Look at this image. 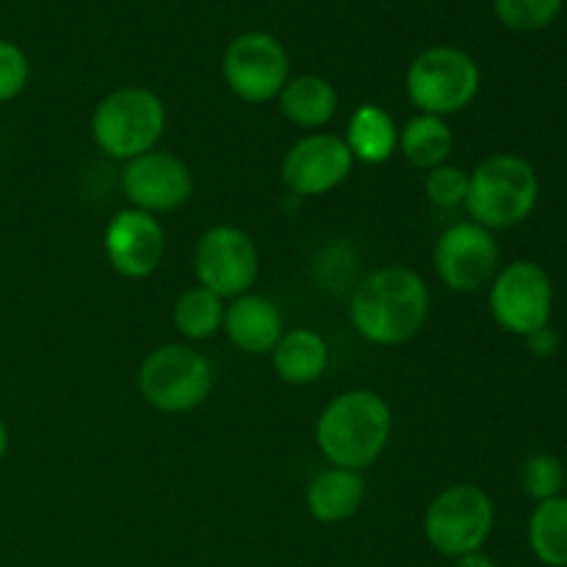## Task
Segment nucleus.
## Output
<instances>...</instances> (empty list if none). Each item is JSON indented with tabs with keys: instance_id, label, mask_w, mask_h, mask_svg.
I'll use <instances>...</instances> for the list:
<instances>
[{
	"instance_id": "1",
	"label": "nucleus",
	"mask_w": 567,
	"mask_h": 567,
	"mask_svg": "<svg viewBox=\"0 0 567 567\" xmlns=\"http://www.w3.org/2000/svg\"><path fill=\"white\" fill-rule=\"evenodd\" d=\"M430 302V286L419 271L402 264L380 266L354 286L349 321L369 343L399 347L424 330Z\"/></svg>"
},
{
	"instance_id": "2",
	"label": "nucleus",
	"mask_w": 567,
	"mask_h": 567,
	"mask_svg": "<svg viewBox=\"0 0 567 567\" xmlns=\"http://www.w3.org/2000/svg\"><path fill=\"white\" fill-rule=\"evenodd\" d=\"M393 435L391 404L374 391L338 393L319 415L316 443L336 468L363 471L374 465Z\"/></svg>"
},
{
	"instance_id": "3",
	"label": "nucleus",
	"mask_w": 567,
	"mask_h": 567,
	"mask_svg": "<svg viewBox=\"0 0 567 567\" xmlns=\"http://www.w3.org/2000/svg\"><path fill=\"white\" fill-rule=\"evenodd\" d=\"M540 199L537 169L518 153H493L468 172L471 221L485 230H509L524 225Z\"/></svg>"
},
{
	"instance_id": "4",
	"label": "nucleus",
	"mask_w": 567,
	"mask_h": 567,
	"mask_svg": "<svg viewBox=\"0 0 567 567\" xmlns=\"http://www.w3.org/2000/svg\"><path fill=\"white\" fill-rule=\"evenodd\" d=\"M166 127V105L144 86H120L92 114V138L109 158L127 161L155 150Z\"/></svg>"
},
{
	"instance_id": "5",
	"label": "nucleus",
	"mask_w": 567,
	"mask_h": 567,
	"mask_svg": "<svg viewBox=\"0 0 567 567\" xmlns=\"http://www.w3.org/2000/svg\"><path fill=\"white\" fill-rule=\"evenodd\" d=\"M410 103L419 114L452 116L468 109L482 89V70L471 53L454 44H435L415 55L404 78Z\"/></svg>"
},
{
	"instance_id": "6",
	"label": "nucleus",
	"mask_w": 567,
	"mask_h": 567,
	"mask_svg": "<svg viewBox=\"0 0 567 567\" xmlns=\"http://www.w3.org/2000/svg\"><path fill=\"white\" fill-rule=\"evenodd\" d=\"M138 391L158 413H192L214 391V365L188 343H164L142 360Z\"/></svg>"
},
{
	"instance_id": "7",
	"label": "nucleus",
	"mask_w": 567,
	"mask_h": 567,
	"mask_svg": "<svg viewBox=\"0 0 567 567\" xmlns=\"http://www.w3.org/2000/svg\"><path fill=\"white\" fill-rule=\"evenodd\" d=\"M496 526V504L480 485L460 482L430 502L424 515V535L432 551L460 559L485 548Z\"/></svg>"
},
{
	"instance_id": "8",
	"label": "nucleus",
	"mask_w": 567,
	"mask_h": 567,
	"mask_svg": "<svg viewBox=\"0 0 567 567\" xmlns=\"http://www.w3.org/2000/svg\"><path fill=\"white\" fill-rule=\"evenodd\" d=\"M491 313L504 332L529 338L551 324L554 282L535 260H513L491 282Z\"/></svg>"
},
{
	"instance_id": "9",
	"label": "nucleus",
	"mask_w": 567,
	"mask_h": 567,
	"mask_svg": "<svg viewBox=\"0 0 567 567\" xmlns=\"http://www.w3.org/2000/svg\"><path fill=\"white\" fill-rule=\"evenodd\" d=\"M194 275L199 286L221 299L244 297L260 275L258 244L241 227H208L194 247Z\"/></svg>"
},
{
	"instance_id": "10",
	"label": "nucleus",
	"mask_w": 567,
	"mask_h": 567,
	"mask_svg": "<svg viewBox=\"0 0 567 567\" xmlns=\"http://www.w3.org/2000/svg\"><path fill=\"white\" fill-rule=\"evenodd\" d=\"M291 61L277 37L266 31H247L233 39L221 59V75L230 92L244 103H269L280 97L288 83Z\"/></svg>"
},
{
	"instance_id": "11",
	"label": "nucleus",
	"mask_w": 567,
	"mask_h": 567,
	"mask_svg": "<svg viewBox=\"0 0 567 567\" xmlns=\"http://www.w3.org/2000/svg\"><path fill=\"white\" fill-rule=\"evenodd\" d=\"M432 260L441 282L454 293L482 291L502 269L496 238L476 221H457L446 227L437 238Z\"/></svg>"
},
{
	"instance_id": "12",
	"label": "nucleus",
	"mask_w": 567,
	"mask_h": 567,
	"mask_svg": "<svg viewBox=\"0 0 567 567\" xmlns=\"http://www.w3.org/2000/svg\"><path fill=\"white\" fill-rule=\"evenodd\" d=\"M122 192L131 208L147 214H169L183 208L194 192V175L183 158L166 150H150L127 161L122 169Z\"/></svg>"
},
{
	"instance_id": "13",
	"label": "nucleus",
	"mask_w": 567,
	"mask_h": 567,
	"mask_svg": "<svg viewBox=\"0 0 567 567\" xmlns=\"http://www.w3.org/2000/svg\"><path fill=\"white\" fill-rule=\"evenodd\" d=\"M354 158L336 133H308L282 158V183L297 197H321L349 181Z\"/></svg>"
},
{
	"instance_id": "14",
	"label": "nucleus",
	"mask_w": 567,
	"mask_h": 567,
	"mask_svg": "<svg viewBox=\"0 0 567 567\" xmlns=\"http://www.w3.org/2000/svg\"><path fill=\"white\" fill-rule=\"evenodd\" d=\"M103 249L116 275L127 277V280H144L164 260V225L147 210L125 208L105 227Z\"/></svg>"
},
{
	"instance_id": "15",
	"label": "nucleus",
	"mask_w": 567,
	"mask_h": 567,
	"mask_svg": "<svg viewBox=\"0 0 567 567\" xmlns=\"http://www.w3.org/2000/svg\"><path fill=\"white\" fill-rule=\"evenodd\" d=\"M225 332L233 347L247 354H271L282 338V313L269 297L244 293L225 308Z\"/></svg>"
},
{
	"instance_id": "16",
	"label": "nucleus",
	"mask_w": 567,
	"mask_h": 567,
	"mask_svg": "<svg viewBox=\"0 0 567 567\" xmlns=\"http://www.w3.org/2000/svg\"><path fill=\"white\" fill-rule=\"evenodd\" d=\"M365 496V482L360 476V471L349 468H330L319 471V474L310 480L308 485V502L310 515H313L319 524H343V520L352 518L360 509Z\"/></svg>"
},
{
	"instance_id": "17",
	"label": "nucleus",
	"mask_w": 567,
	"mask_h": 567,
	"mask_svg": "<svg viewBox=\"0 0 567 567\" xmlns=\"http://www.w3.org/2000/svg\"><path fill=\"white\" fill-rule=\"evenodd\" d=\"M330 363V349H327L324 336L316 330H288L271 349V365L277 377L288 385H310L319 380Z\"/></svg>"
},
{
	"instance_id": "18",
	"label": "nucleus",
	"mask_w": 567,
	"mask_h": 567,
	"mask_svg": "<svg viewBox=\"0 0 567 567\" xmlns=\"http://www.w3.org/2000/svg\"><path fill=\"white\" fill-rule=\"evenodd\" d=\"M343 142H347L352 158L360 161V164H385L399 150L396 120L382 105H358L354 114L349 116V131Z\"/></svg>"
},
{
	"instance_id": "19",
	"label": "nucleus",
	"mask_w": 567,
	"mask_h": 567,
	"mask_svg": "<svg viewBox=\"0 0 567 567\" xmlns=\"http://www.w3.org/2000/svg\"><path fill=\"white\" fill-rule=\"evenodd\" d=\"M277 103H280V114L291 125L305 127V131H319L336 116L338 92L327 78L299 75L288 78Z\"/></svg>"
},
{
	"instance_id": "20",
	"label": "nucleus",
	"mask_w": 567,
	"mask_h": 567,
	"mask_svg": "<svg viewBox=\"0 0 567 567\" xmlns=\"http://www.w3.org/2000/svg\"><path fill=\"white\" fill-rule=\"evenodd\" d=\"M454 150V133L443 116L415 114L408 125L399 131V153L413 164L415 169H435L449 161Z\"/></svg>"
},
{
	"instance_id": "21",
	"label": "nucleus",
	"mask_w": 567,
	"mask_h": 567,
	"mask_svg": "<svg viewBox=\"0 0 567 567\" xmlns=\"http://www.w3.org/2000/svg\"><path fill=\"white\" fill-rule=\"evenodd\" d=\"M529 548L546 567H567V496L537 502L526 526Z\"/></svg>"
},
{
	"instance_id": "22",
	"label": "nucleus",
	"mask_w": 567,
	"mask_h": 567,
	"mask_svg": "<svg viewBox=\"0 0 567 567\" xmlns=\"http://www.w3.org/2000/svg\"><path fill=\"white\" fill-rule=\"evenodd\" d=\"M225 299L203 286H194L177 297L172 308V321L177 332L188 341H208L225 324Z\"/></svg>"
},
{
	"instance_id": "23",
	"label": "nucleus",
	"mask_w": 567,
	"mask_h": 567,
	"mask_svg": "<svg viewBox=\"0 0 567 567\" xmlns=\"http://www.w3.org/2000/svg\"><path fill=\"white\" fill-rule=\"evenodd\" d=\"M565 0H493L496 20L515 33L546 31L559 14Z\"/></svg>"
},
{
	"instance_id": "24",
	"label": "nucleus",
	"mask_w": 567,
	"mask_h": 567,
	"mask_svg": "<svg viewBox=\"0 0 567 567\" xmlns=\"http://www.w3.org/2000/svg\"><path fill=\"white\" fill-rule=\"evenodd\" d=\"M520 482H524L526 496L535 498V502H548V498L563 496L567 482L565 463L557 454H532V457H526L524 468H520Z\"/></svg>"
},
{
	"instance_id": "25",
	"label": "nucleus",
	"mask_w": 567,
	"mask_h": 567,
	"mask_svg": "<svg viewBox=\"0 0 567 567\" xmlns=\"http://www.w3.org/2000/svg\"><path fill=\"white\" fill-rule=\"evenodd\" d=\"M424 192L437 208H460L468 197V172L452 164L435 166V169L426 172Z\"/></svg>"
},
{
	"instance_id": "26",
	"label": "nucleus",
	"mask_w": 567,
	"mask_h": 567,
	"mask_svg": "<svg viewBox=\"0 0 567 567\" xmlns=\"http://www.w3.org/2000/svg\"><path fill=\"white\" fill-rule=\"evenodd\" d=\"M31 78V61L17 42L0 39V103L20 97Z\"/></svg>"
},
{
	"instance_id": "27",
	"label": "nucleus",
	"mask_w": 567,
	"mask_h": 567,
	"mask_svg": "<svg viewBox=\"0 0 567 567\" xmlns=\"http://www.w3.org/2000/svg\"><path fill=\"white\" fill-rule=\"evenodd\" d=\"M526 343H529V349L537 354V358H551V354L559 349V336L551 330V324H548L543 327V330L532 332V336L526 338Z\"/></svg>"
},
{
	"instance_id": "28",
	"label": "nucleus",
	"mask_w": 567,
	"mask_h": 567,
	"mask_svg": "<svg viewBox=\"0 0 567 567\" xmlns=\"http://www.w3.org/2000/svg\"><path fill=\"white\" fill-rule=\"evenodd\" d=\"M454 567H498L496 559H491L487 554L474 551V554H465V557L454 559Z\"/></svg>"
},
{
	"instance_id": "29",
	"label": "nucleus",
	"mask_w": 567,
	"mask_h": 567,
	"mask_svg": "<svg viewBox=\"0 0 567 567\" xmlns=\"http://www.w3.org/2000/svg\"><path fill=\"white\" fill-rule=\"evenodd\" d=\"M6 452H9V426H6V421L0 419V463H3Z\"/></svg>"
}]
</instances>
